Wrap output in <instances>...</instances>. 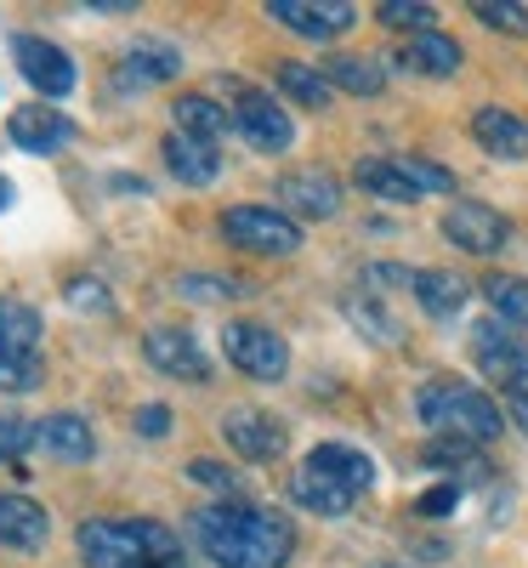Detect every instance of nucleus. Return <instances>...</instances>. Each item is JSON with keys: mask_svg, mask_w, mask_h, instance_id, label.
Returning a JSON list of instances; mask_svg holds the SVG:
<instances>
[{"mask_svg": "<svg viewBox=\"0 0 528 568\" xmlns=\"http://www.w3.org/2000/svg\"><path fill=\"white\" fill-rule=\"evenodd\" d=\"M200 551L216 568H284L296 557V524L284 511L251 506V500H222V506H200L187 517Z\"/></svg>", "mask_w": 528, "mask_h": 568, "instance_id": "obj_1", "label": "nucleus"}, {"mask_svg": "<svg viewBox=\"0 0 528 568\" xmlns=\"http://www.w3.org/2000/svg\"><path fill=\"white\" fill-rule=\"evenodd\" d=\"M420 426H431V438H460V444H495L506 433V409L484 393L460 382V375H431L415 393Z\"/></svg>", "mask_w": 528, "mask_h": 568, "instance_id": "obj_2", "label": "nucleus"}, {"mask_svg": "<svg viewBox=\"0 0 528 568\" xmlns=\"http://www.w3.org/2000/svg\"><path fill=\"white\" fill-rule=\"evenodd\" d=\"M85 568H142L182 557V535L160 517H91L74 535Z\"/></svg>", "mask_w": 528, "mask_h": 568, "instance_id": "obj_3", "label": "nucleus"}, {"mask_svg": "<svg viewBox=\"0 0 528 568\" xmlns=\"http://www.w3.org/2000/svg\"><path fill=\"white\" fill-rule=\"evenodd\" d=\"M227 114H233V131L251 142L256 154H284L296 142V125L273 103V91L262 85H245V80H227Z\"/></svg>", "mask_w": 528, "mask_h": 568, "instance_id": "obj_4", "label": "nucleus"}, {"mask_svg": "<svg viewBox=\"0 0 528 568\" xmlns=\"http://www.w3.org/2000/svg\"><path fill=\"white\" fill-rule=\"evenodd\" d=\"M222 240L251 256H296L302 222L284 216L278 205H233V211H222Z\"/></svg>", "mask_w": 528, "mask_h": 568, "instance_id": "obj_5", "label": "nucleus"}, {"mask_svg": "<svg viewBox=\"0 0 528 568\" xmlns=\"http://www.w3.org/2000/svg\"><path fill=\"white\" fill-rule=\"evenodd\" d=\"M222 358L238 375H251V382H284V369H291V342H284L273 324L233 318L222 329Z\"/></svg>", "mask_w": 528, "mask_h": 568, "instance_id": "obj_6", "label": "nucleus"}, {"mask_svg": "<svg viewBox=\"0 0 528 568\" xmlns=\"http://www.w3.org/2000/svg\"><path fill=\"white\" fill-rule=\"evenodd\" d=\"M471 358L489 382L506 387V398H528V347L522 336H511V324L500 318H484L471 329Z\"/></svg>", "mask_w": 528, "mask_h": 568, "instance_id": "obj_7", "label": "nucleus"}, {"mask_svg": "<svg viewBox=\"0 0 528 568\" xmlns=\"http://www.w3.org/2000/svg\"><path fill=\"white\" fill-rule=\"evenodd\" d=\"M444 240L455 251H466V256H500L506 240H511V222L495 205H484V200H455L444 211Z\"/></svg>", "mask_w": 528, "mask_h": 568, "instance_id": "obj_8", "label": "nucleus"}, {"mask_svg": "<svg viewBox=\"0 0 528 568\" xmlns=\"http://www.w3.org/2000/svg\"><path fill=\"white\" fill-rule=\"evenodd\" d=\"M273 194H278V211H284V216L329 222L335 211H342V182H335V171H324V165L284 171V176L273 182Z\"/></svg>", "mask_w": 528, "mask_h": 568, "instance_id": "obj_9", "label": "nucleus"}, {"mask_svg": "<svg viewBox=\"0 0 528 568\" xmlns=\"http://www.w3.org/2000/svg\"><path fill=\"white\" fill-rule=\"evenodd\" d=\"M267 18L278 29H291L302 40H342L353 23H358V7H347V0H267Z\"/></svg>", "mask_w": 528, "mask_h": 568, "instance_id": "obj_10", "label": "nucleus"}, {"mask_svg": "<svg viewBox=\"0 0 528 568\" xmlns=\"http://www.w3.org/2000/svg\"><path fill=\"white\" fill-rule=\"evenodd\" d=\"M12 63H18V74L40 91V98H69V91H74V63H69V52H63V45H52V40H40V34H18L12 40Z\"/></svg>", "mask_w": 528, "mask_h": 568, "instance_id": "obj_11", "label": "nucleus"}, {"mask_svg": "<svg viewBox=\"0 0 528 568\" xmlns=\"http://www.w3.org/2000/svg\"><path fill=\"white\" fill-rule=\"evenodd\" d=\"M142 353H149V364H154V369L176 375V382H194V387H205V382H211V358H205V347H200L194 329L160 324V329H149V336H142Z\"/></svg>", "mask_w": 528, "mask_h": 568, "instance_id": "obj_12", "label": "nucleus"}, {"mask_svg": "<svg viewBox=\"0 0 528 568\" xmlns=\"http://www.w3.org/2000/svg\"><path fill=\"white\" fill-rule=\"evenodd\" d=\"M222 438L238 460H278L284 444H291V433H284V420H273L267 409H227L222 415Z\"/></svg>", "mask_w": 528, "mask_h": 568, "instance_id": "obj_13", "label": "nucleus"}, {"mask_svg": "<svg viewBox=\"0 0 528 568\" xmlns=\"http://www.w3.org/2000/svg\"><path fill=\"white\" fill-rule=\"evenodd\" d=\"M7 136H12V149L18 154H58L74 142V120L63 109H45V103H29V109H12L7 120Z\"/></svg>", "mask_w": 528, "mask_h": 568, "instance_id": "obj_14", "label": "nucleus"}, {"mask_svg": "<svg viewBox=\"0 0 528 568\" xmlns=\"http://www.w3.org/2000/svg\"><path fill=\"white\" fill-rule=\"evenodd\" d=\"M471 142H477L489 160L517 165V160H528V120L511 114V109H500V103H484V109L471 114Z\"/></svg>", "mask_w": 528, "mask_h": 568, "instance_id": "obj_15", "label": "nucleus"}, {"mask_svg": "<svg viewBox=\"0 0 528 568\" xmlns=\"http://www.w3.org/2000/svg\"><path fill=\"white\" fill-rule=\"evenodd\" d=\"M45 540H52V511L29 495H0V546L40 551Z\"/></svg>", "mask_w": 528, "mask_h": 568, "instance_id": "obj_16", "label": "nucleus"}, {"mask_svg": "<svg viewBox=\"0 0 528 568\" xmlns=\"http://www.w3.org/2000/svg\"><path fill=\"white\" fill-rule=\"evenodd\" d=\"M165 165H171V176H176V182H187V187H211V182L222 176V154H216V142L182 136V131H171V136H165Z\"/></svg>", "mask_w": 528, "mask_h": 568, "instance_id": "obj_17", "label": "nucleus"}, {"mask_svg": "<svg viewBox=\"0 0 528 568\" xmlns=\"http://www.w3.org/2000/svg\"><path fill=\"white\" fill-rule=\"evenodd\" d=\"M353 182L364 187L369 200H387V205H415V200H426L420 187L409 182V171L398 165V154H375V160H358V165H353Z\"/></svg>", "mask_w": 528, "mask_h": 568, "instance_id": "obj_18", "label": "nucleus"}, {"mask_svg": "<svg viewBox=\"0 0 528 568\" xmlns=\"http://www.w3.org/2000/svg\"><path fill=\"white\" fill-rule=\"evenodd\" d=\"M291 500H296L302 511H318V517H347L358 495H353V489H342V484L329 478V471H318V466H307V460H302V466L291 471Z\"/></svg>", "mask_w": 528, "mask_h": 568, "instance_id": "obj_19", "label": "nucleus"}, {"mask_svg": "<svg viewBox=\"0 0 528 568\" xmlns=\"http://www.w3.org/2000/svg\"><path fill=\"white\" fill-rule=\"evenodd\" d=\"M318 74L335 91H353V98H380V91H387V69H380L375 58H358V52H329L318 63Z\"/></svg>", "mask_w": 528, "mask_h": 568, "instance_id": "obj_20", "label": "nucleus"}, {"mask_svg": "<svg viewBox=\"0 0 528 568\" xmlns=\"http://www.w3.org/2000/svg\"><path fill=\"white\" fill-rule=\"evenodd\" d=\"M34 433H40V449H45V455H58V460H91V455H98L91 420H80V415H69V409L34 420Z\"/></svg>", "mask_w": 528, "mask_h": 568, "instance_id": "obj_21", "label": "nucleus"}, {"mask_svg": "<svg viewBox=\"0 0 528 568\" xmlns=\"http://www.w3.org/2000/svg\"><path fill=\"white\" fill-rule=\"evenodd\" d=\"M398 63L409 69V74H426V80H449V74H460V40H449V34H415L404 52H398Z\"/></svg>", "mask_w": 528, "mask_h": 568, "instance_id": "obj_22", "label": "nucleus"}, {"mask_svg": "<svg viewBox=\"0 0 528 568\" xmlns=\"http://www.w3.org/2000/svg\"><path fill=\"white\" fill-rule=\"evenodd\" d=\"M307 466L329 471V478L342 489H353V495H364L375 484V460L364 449H353V444H318V449H307Z\"/></svg>", "mask_w": 528, "mask_h": 568, "instance_id": "obj_23", "label": "nucleus"}, {"mask_svg": "<svg viewBox=\"0 0 528 568\" xmlns=\"http://www.w3.org/2000/svg\"><path fill=\"white\" fill-rule=\"evenodd\" d=\"M466 296H471V284H466L460 273H449V267H420V273H415V302H420L431 318H455V313L466 307Z\"/></svg>", "mask_w": 528, "mask_h": 568, "instance_id": "obj_24", "label": "nucleus"}, {"mask_svg": "<svg viewBox=\"0 0 528 568\" xmlns=\"http://www.w3.org/2000/svg\"><path fill=\"white\" fill-rule=\"evenodd\" d=\"M171 120H176L182 136H200V142H216L233 125V114L216 98H205V91H182V98L171 103Z\"/></svg>", "mask_w": 528, "mask_h": 568, "instance_id": "obj_25", "label": "nucleus"}, {"mask_svg": "<svg viewBox=\"0 0 528 568\" xmlns=\"http://www.w3.org/2000/svg\"><path fill=\"white\" fill-rule=\"evenodd\" d=\"M342 313H347V324L358 329V336H369V342H380V347H398V342H404V324L375 302V291H347V296H342Z\"/></svg>", "mask_w": 528, "mask_h": 568, "instance_id": "obj_26", "label": "nucleus"}, {"mask_svg": "<svg viewBox=\"0 0 528 568\" xmlns=\"http://www.w3.org/2000/svg\"><path fill=\"white\" fill-rule=\"evenodd\" d=\"M176 74H182V52L171 40H136L125 52V80H136V85H165Z\"/></svg>", "mask_w": 528, "mask_h": 568, "instance_id": "obj_27", "label": "nucleus"}, {"mask_svg": "<svg viewBox=\"0 0 528 568\" xmlns=\"http://www.w3.org/2000/svg\"><path fill=\"white\" fill-rule=\"evenodd\" d=\"M273 85H278L296 109H313V114H324L329 98H335V85H329L313 63H278V69H273Z\"/></svg>", "mask_w": 528, "mask_h": 568, "instance_id": "obj_28", "label": "nucleus"}, {"mask_svg": "<svg viewBox=\"0 0 528 568\" xmlns=\"http://www.w3.org/2000/svg\"><path fill=\"white\" fill-rule=\"evenodd\" d=\"M484 296H489V307H495L500 324L528 329V278H517V273H495V278H484Z\"/></svg>", "mask_w": 528, "mask_h": 568, "instance_id": "obj_29", "label": "nucleus"}, {"mask_svg": "<svg viewBox=\"0 0 528 568\" xmlns=\"http://www.w3.org/2000/svg\"><path fill=\"white\" fill-rule=\"evenodd\" d=\"M0 347L7 353H34L40 347V313L23 302H0Z\"/></svg>", "mask_w": 528, "mask_h": 568, "instance_id": "obj_30", "label": "nucleus"}, {"mask_svg": "<svg viewBox=\"0 0 528 568\" xmlns=\"http://www.w3.org/2000/svg\"><path fill=\"white\" fill-rule=\"evenodd\" d=\"M375 23L409 29V40H415V34H431V29H438V7H426V0H380V7H375Z\"/></svg>", "mask_w": 528, "mask_h": 568, "instance_id": "obj_31", "label": "nucleus"}, {"mask_svg": "<svg viewBox=\"0 0 528 568\" xmlns=\"http://www.w3.org/2000/svg\"><path fill=\"white\" fill-rule=\"evenodd\" d=\"M420 460L426 466H438V471H471V478H484V460H477V444H460V438H431L426 449H420Z\"/></svg>", "mask_w": 528, "mask_h": 568, "instance_id": "obj_32", "label": "nucleus"}, {"mask_svg": "<svg viewBox=\"0 0 528 568\" xmlns=\"http://www.w3.org/2000/svg\"><path fill=\"white\" fill-rule=\"evenodd\" d=\"M471 18L484 23V29H495V34L528 40V7H522V0H477Z\"/></svg>", "mask_w": 528, "mask_h": 568, "instance_id": "obj_33", "label": "nucleus"}, {"mask_svg": "<svg viewBox=\"0 0 528 568\" xmlns=\"http://www.w3.org/2000/svg\"><path fill=\"white\" fill-rule=\"evenodd\" d=\"M187 478H194L200 489H216V495H227V500H245L251 495V484L245 478H238V471L233 466H222V460H187Z\"/></svg>", "mask_w": 528, "mask_h": 568, "instance_id": "obj_34", "label": "nucleus"}, {"mask_svg": "<svg viewBox=\"0 0 528 568\" xmlns=\"http://www.w3.org/2000/svg\"><path fill=\"white\" fill-rule=\"evenodd\" d=\"M40 382H45L40 353H7V347H0V393H29Z\"/></svg>", "mask_w": 528, "mask_h": 568, "instance_id": "obj_35", "label": "nucleus"}, {"mask_svg": "<svg viewBox=\"0 0 528 568\" xmlns=\"http://www.w3.org/2000/svg\"><path fill=\"white\" fill-rule=\"evenodd\" d=\"M176 296H187V302H233V296H245V284L216 278V273H187V278H176Z\"/></svg>", "mask_w": 528, "mask_h": 568, "instance_id": "obj_36", "label": "nucleus"}, {"mask_svg": "<svg viewBox=\"0 0 528 568\" xmlns=\"http://www.w3.org/2000/svg\"><path fill=\"white\" fill-rule=\"evenodd\" d=\"M398 165L409 171V182L420 187V194H455V171L449 165L426 160V154H398Z\"/></svg>", "mask_w": 528, "mask_h": 568, "instance_id": "obj_37", "label": "nucleus"}, {"mask_svg": "<svg viewBox=\"0 0 528 568\" xmlns=\"http://www.w3.org/2000/svg\"><path fill=\"white\" fill-rule=\"evenodd\" d=\"M29 444H40L34 426H29V420H18V415H0V460H7L12 471L23 466V449H29Z\"/></svg>", "mask_w": 528, "mask_h": 568, "instance_id": "obj_38", "label": "nucleus"}, {"mask_svg": "<svg viewBox=\"0 0 528 568\" xmlns=\"http://www.w3.org/2000/svg\"><path fill=\"white\" fill-rule=\"evenodd\" d=\"M69 302L74 307H91V313H114V296L103 291L98 278H69Z\"/></svg>", "mask_w": 528, "mask_h": 568, "instance_id": "obj_39", "label": "nucleus"}, {"mask_svg": "<svg viewBox=\"0 0 528 568\" xmlns=\"http://www.w3.org/2000/svg\"><path fill=\"white\" fill-rule=\"evenodd\" d=\"M455 506H460V484H438L415 500V517H449Z\"/></svg>", "mask_w": 528, "mask_h": 568, "instance_id": "obj_40", "label": "nucleus"}, {"mask_svg": "<svg viewBox=\"0 0 528 568\" xmlns=\"http://www.w3.org/2000/svg\"><path fill=\"white\" fill-rule=\"evenodd\" d=\"M136 433H142V438H165V433H171V409H165V404H142V409H136Z\"/></svg>", "mask_w": 528, "mask_h": 568, "instance_id": "obj_41", "label": "nucleus"}, {"mask_svg": "<svg viewBox=\"0 0 528 568\" xmlns=\"http://www.w3.org/2000/svg\"><path fill=\"white\" fill-rule=\"evenodd\" d=\"M91 18H131L136 7H131V0H98V7H85Z\"/></svg>", "mask_w": 528, "mask_h": 568, "instance_id": "obj_42", "label": "nucleus"}, {"mask_svg": "<svg viewBox=\"0 0 528 568\" xmlns=\"http://www.w3.org/2000/svg\"><path fill=\"white\" fill-rule=\"evenodd\" d=\"M506 420H511L517 433L528 438V398H506Z\"/></svg>", "mask_w": 528, "mask_h": 568, "instance_id": "obj_43", "label": "nucleus"}, {"mask_svg": "<svg viewBox=\"0 0 528 568\" xmlns=\"http://www.w3.org/2000/svg\"><path fill=\"white\" fill-rule=\"evenodd\" d=\"M7 205H12V182H7V176H0V211H7Z\"/></svg>", "mask_w": 528, "mask_h": 568, "instance_id": "obj_44", "label": "nucleus"}, {"mask_svg": "<svg viewBox=\"0 0 528 568\" xmlns=\"http://www.w3.org/2000/svg\"><path fill=\"white\" fill-rule=\"evenodd\" d=\"M142 568H182V562H176V557H171V562H142Z\"/></svg>", "mask_w": 528, "mask_h": 568, "instance_id": "obj_45", "label": "nucleus"}, {"mask_svg": "<svg viewBox=\"0 0 528 568\" xmlns=\"http://www.w3.org/2000/svg\"><path fill=\"white\" fill-rule=\"evenodd\" d=\"M375 568H398V562H375Z\"/></svg>", "mask_w": 528, "mask_h": 568, "instance_id": "obj_46", "label": "nucleus"}]
</instances>
